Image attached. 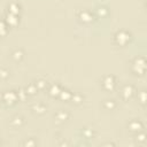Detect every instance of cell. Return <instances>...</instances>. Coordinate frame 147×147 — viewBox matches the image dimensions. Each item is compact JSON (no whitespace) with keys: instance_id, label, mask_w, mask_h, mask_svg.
I'll return each instance as SVG.
<instances>
[{"instance_id":"cell-17","label":"cell","mask_w":147,"mask_h":147,"mask_svg":"<svg viewBox=\"0 0 147 147\" xmlns=\"http://www.w3.org/2000/svg\"><path fill=\"white\" fill-rule=\"evenodd\" d=\"M105 107H106L107 109H109V108H110V110H111V109H114V108L116 107V103H115V101H114V100H106Z\"/></svg>"},{"instance_id":"cell-9","label":"cell","mask_w":147,"mask_h":147,"mask_svg":"<svg viewBox=\"0 0 147 147\" xmlns=\"http://www.w3.org/2000/svg\"><path fill=\"white\" fill-rule=\"evenodd\" d=\"M32 110H34V111L38 113V114H44L45 110H46V107H45L44 105L38 103V105H34V106L32 107Z\"/></svg>"},{"instance_id":"cell-6","label":"cell","mask_w":147,"mask_h":147,"mask_svg":"<svg viewBox=\"0 0 147 147\" xmlns=\"http://www.w3.org/2000/svg\"><path fill=\"white\" fill-rule=\"evenodd\" d=\"M133 92H134V90H133V87H132L131 85H125V86L122 88L121 95H122V98H123V99L127 100V99H130V98L132 96Z\"/></svg>"},{"instance_id":"cell-19","label":"cell","mask_w":147,"mask_h":147,"mask_svg":"<svg viewBox=\"0 0 147 147\" xmlns=\"http://www.w3.org/2000/svg\"><path fill=\"white\" fill-rule=\"evenodd\" d=\"M47 84H46V82L45 80H42V79H40V80H38L37 83H36V86H37V88H44V86H46Z\"/></svg>"},{"instance_id":"cell-18","label":"cell","mask_w":147,"mask_h":147,"mask_svg":"<svg viewBox=\"0 0 147 147\" xmlns=\"http://www.w3.org/2000/svg\"><path fill=\"white\" fill-rule=\"evenodd\" d=\"M71 99H72V101L79 103V102L83 100V96H82L79 93H76V94H72V95H71Z\"/></svg>"},{"instance_id":"cell-3","label":"cell","mask_w":147,"mask_h":147,"mask_svg":"<svg viewBox=\"0 0 147 147\" xmlns=\"http://www.w3.org/2000/svg\"><path fill=\"white\" fill-rule=\"evenodd\" d=\"M78 18L83 23H91L93 21V14L88 10H80L78 13Z\"/></svg>"},{"instance_id":"cell-11","label":"cell","mask_w":147,"mask_h":147,"mask_svg":"<svg viewBox=\"0 0 147 147\" xmlns=\"http://www.w3.org/2000/svg\"><path fill=\"white\" fill-rule=\"evenodd\" d=\"M9 9V13H11V14H18V11H20V6L17 5V3H10L9 5V7H8Z\"/></svg>"},{"instance_id":"cell-14","label":"cell","mask_w":147,"mask_h":147,"mask_svg":"<svg viewBox=\"0 0 147 147\" xmlns=\"http://www.w3.org/2000/svg\"><path fill=\"white\" fill-rule=\"evenodd\" d=\"M11 56H13L15 60H21V59L23 57V52H22L21 49H16V51L13 52Z\"/></svg>"},{"instance_id":"cell-13","label":"cell","mask_w":147,"mask_h":147,"mask_svg":"<svg viewBox=\"0 0 147 147\" xmlns=\"http://www.w3.org/2000/svg\"><path fill=\"white\" fill-rule=\"evenodd\" d=\"M68 117H69V114H68L67 111H59V113L56 114V118L60 119L61 122H64Z\"/></svg>"},{"instance_id":"cell-7","label":"cell","mask_w":147,"mask_h":147,"mask_svg":"<svg viewBox=\"0 0 147 147\" xmlns=\"http://www.w3.org/2000/svg\"><path fill=\"white\" fill-rule=\"evenodd\" d=\"M49 94L52 95V96H55V95H60V93H61V86L60 85H57V84H53L51 87H49Z\"/></svg>"},{"instance_id":"cell-2","label":"cell","mask_w":147,"mask_h":147,"mask_svg":"<svg viewBox=\"0 0 147 147\" xmlns=\"http://www.w3.org/2000/svg\"><path fill=\"white\" fill-rule=\"evenodd\" d=\"M115 41L119 46H124L130 41V33L126 31H118L115 34Z\"/></svg>"},{"instance_id":"cell-12","label":"cell","mask_w":147,"mask_h":147,"mask_svg":"<svg viewBox=\"0 0 147 147\" xmlns=\"http://www.w3.org/2000/svg\"><path fill=\"white\" fill-rule=\"evenodd\" d=\"M37 86H36V84H30L28 87H26V90H25V92H26V94L29 95V94H34L36 92H37Z\"/></svg>"},{"instance_id":"cell-1","label":"cell","mask_w":147,"mask_h":147,"mask_svg":"<svg viewBox=\"0 0 147 147\" xmlns=\"http://www.w3.org/2000/svg\"><path fill=\"white\" fill-rule=\"evenodd\" d=\"M101 85H102L103 90L111 92L116 87V79H115L114 76H106V77H103V79L101 82Z\"/></svg>"},{"instance_id":"cell-4","label":"cell","mask_w":147,"mask_h":147,"mask_svg":"<svg viewBox=\"0 0 147 147\" xmlns=\"http://www.w3.org/2000/svg\"><path fill=\"white\" fill-rule=\"evenodd\" d=\"M18 99L17 94L14 92V91H9V92H6L3 94V100L8 103V105H13L16 102V100Z\"/></svg>"},{"instance_id":"cell-8","label":"cell","mask_w":147,"mask_h":147,"mask_svg":"<svg viewBox=\"0 0 147 147\" xmlns=\"http://www.w3.org/2000/svg\"><path fill=\"white\" fill-rule=\"evenodd\" d=\"M129 127H130V131H134V132H139L140 129L142 127V124L138 121H132L130 124H129Z\"/></svg>"},{"instance_id":"cell-10","label":"cell","mask_w":147,"mask_h":147,"mask_svg":"<svg viewBox=\"0 0 147 147\" xmlns=\"http://www.w3.org/2000/svg\"><path fill=\"white\" fill-rule=\"evenodd\" d=\"M23 122H24V121H23V118H22L21 116H15V117L11 119V125H13V126H17V125L21 126V125L23 124Z\"/></svg>"},{"instance_id":"cell-5","label":"cell","mask_w":147,"mask_h":147,"mask_svg":"<svg viewBox=\"0 0 147 147\" xmlns=\"http://www.w3.org/2000/svg\"><path fill=\"white\" fill-rule=\"evenodd\" d=\"M6 22L10 25V26H15V25H17L18 24V22H20V17L16 15V14H11V13H7V15H6Z\"/></svg>"},{"instance_id":"cell-15","label":"cell","mask_w":147,"mask_h":147,"mask_svg":"<svg viewBox=\"0 0 147 147\" xmlns=\"http://www.w3.org/2000/svg\"><path fill=\"white\" fill-rule=\"evenodd\" d=\"M7 33V25L3 21H0V37L5 36Z\"/></svg>"},{"instance_id":"cell-16","label":"cell","mask_w":147,"mask_h":147,"mask_svg":"<svg viewBox=\"0 0 147 147\" xmlns=\"http://www.w3.org/2000/svg\"><path fill=\"white\" fill-rule=\"evenodd\" d=\"M71 95H72V93H70L69 91H61V93H60V96L62 99H64V100L71 99Z\"/></svg>"}]
</instances>
